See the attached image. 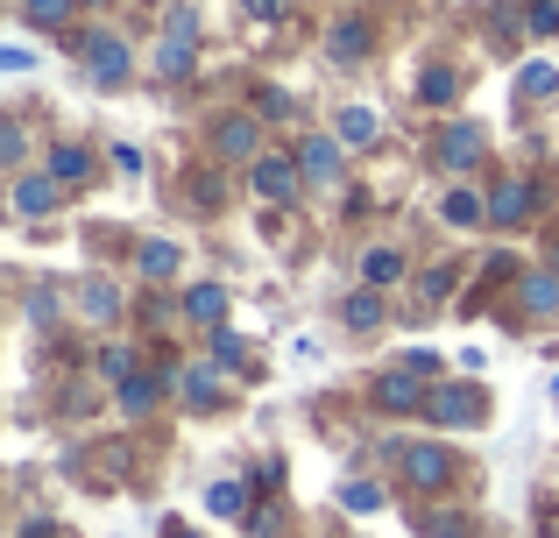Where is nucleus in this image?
I'll return each instance as SVG.
<instances>
[{
  "mask_svg": "<svg viewBox=\"0 0 559 538\" xmlns=\"http://www.w3.org/2000/svg\"><path fill=\"white\" fill-rule=\"evenodd\" d=\"M396 461H404V482H418V489H439L453 475L447 446H396Z\"/></svg>",
  "mask_w": 559,
  "mask_h": 538,
  "instance_id": "1",
  "label": "nucleus"
},
{
  "mask_svg": "<svg viewBox=\"0 0 559 538\" xmlns=\"http://www.w3.org/2000/svg\"><path fill=\"white\" fill-rule=\"evenodd\" d=\"M85 71L99 85H121L128 79V43L121 36H85Z\"/></svg>",
  "mask_w": 559,
  "mask_h": 538,
  "instance_id": "2",
  "label": "nucleus"
},
{
  "mask_svg": "<svg viewBox=\"0 0 559 538\" xmlns=\"http://www.w3.org/2000/svg\"><path fill=\"white\" fill-rule=\"evenodd\" d=\"M432 418H447V426H481V418H489V397H481V390H439L432 397Z\"/></svg>",
  "mask_w": 559,
  "mask_h": 538,
  "instance_id": "3",
  "label": "nucleus"
},
{
  "mask_svg": "<svg viewBox=\"0 0 559 538\" xmlns=\"http://www.w3.org/2000/svg\"><path fill=\"white\" fill-rule=\"evenodd\" d=\"M305 178V164H290V156H255V199H290Z\"/></svg>",
  "mask_w": 559,
  "mask_h": 538,
  "instance_id": "4",
  "label": "nucleus"
},
{
  "mask_svg": "<svg viewBox=\"0 0 559 538\" xmlns=\"http://www.w3.org/2000/svg\"><path fill=\"white\" fill-rule=\"evenodd\" d=\"M298 164H305V178H312V184H333V178H341V142H333V135H312L298 150Z\"/></svg>",
  "mask_w": 559,
  "mask_h": 538,
  "instance_id": "5",
  "label": "nucleus"
},
{
  "mask_svg": "<svg viewBox=\"0 0 559 538\" xmlns=\"http://www.w3.org/2000/svg\"><path fill=\"white\" fill-rule=\"evenodd\" d=\"M50 206H57V178H50V170H43V178H22V184H14V213H22V220H43Z\"/></svg>",
  "mask_w": 559,
  "mask_h": 538,
  "instance_id": "6",
  "label": "nucleus"
},
{
  "mask_svg": "<svg viewBox=\"0 0 559 538\" xmlns=\"http://www.w3.org/2000/svg\"><path fill=\"white\" fill-rule=\"evenodd\" d=\"M376 404H382V411H418V375H411V369H396V375H382V383H376Z\"/></svg>",
  "mask_w": 559,
  "mask_h": 538,
  "instance_id": "7",
  "label": "nucleus"
},
{
  "mask_svg": "<svg viewBox=\"0 0 559 538\" xmlns=\"http://www.w3.org/2000/svg\"><path fill=\"white\" fill-rule=\"evenodd\" d=\"M361 284H369V290L404 284V255H396V249H369V255H361Z\"/></svg>",
  "mask_w": 559,
  "mask_h": 538,
  "instance_id": "8",
  "label": "nucleus"
},
{
  "mask_svg": "<svg viewBox=\"0 0 559 538\" xmlns=\"http://www.w3.org/2000/svg\"><path fill=\"white\" fill-rule=\"evenodd\" d=\"M50 178L57 184H85V178H93V156H85L79 142H57V150H50Z\"/></svg>",
  "mask_w": 559,
  "mask_h": 538,
  "instance_id": "9",
  "label": "nucleus"
},
{
  "mask_svg": "<svg viewBox=\"0 0 559 538\" xmlns=\"http://www.w3.org/2000/svg\"><path fill=\"white\" fill-rule=\"evenodd\" d=\"M369 43H376V28L361 22V14L333 28V57H341V64H361V57H369Z\"/></svg>",
  "mask_w": 559,
  "mask_h": 538,
  "instance_id": "10",
  "label": "nucleus"
},
{
  "mask_svg": "<svg viewBox=\"0 0 559 538\" xmlns=\"http://www.w3.org/2000/svg\"><path fill=\"white\" fill-rule=\"evenodd\" d=\"M439 156H447L453 170H475V164H481V128H447V142H439Z\"/></svg>",
  "mask_w": 559,
  "mask_h": 538,
  "instance_id": "11",
  "label": "nucleus"
},
{
  "mask_svg": "<svg viewBox=\"0 0 559 538\" xmlns=\"http://www.w3.org/2000/svg\"><path fill=\"white\" fill-rule=\"evenodd\" d=\"M333 135H341V142H355V150H369V142H376V107H347Z\"/></svg>",
  "mask_w": 559,
  "mask_h": 538,
  "instance_id": "12",
  "label": "nucleus"
},
{
  "mask_svg": "<svg viewBox=\"0 0 559 538\" xmlns=\"http://www.w3.org/2000/svg\"><path fill=\"white\" fill-rule=\"evenodd\" d=\"M341 319H347V326H355V333H369L376 319H382V298H376V290H355V298L341 304Z\"/></svg>",
  "mask_w": 559,
  "mask_h": 538,
  "instance_id": "13",
  "label": "nucleus"
},
{
  "mask_svg": "<svg viewBox=\"0 0 559 538\" xmlns=\"http://www.w3.org/2000/svg\"><path fill=\"white\" fill-rule=\"evenodd\" d=\"M524 213H532V192H524V184H503V192L489 199V220H524Z\"/></svg>",
  "mask_w": 559,
  "mask_h": 538,
  "instance_id": "14",
  "label": "nucleus"
},
{
  "mask_svg": "<svg viewBox=\"0 0 559 538\" xmlns=\"http://www.w3.org/2000/svg\"><path fill=\"white\" fill-rule=\"evenodd\" d=\"M185 312H191V319H205V326H213V319L227 312V290H219V284H199V290H191V298H185Z\"/></svg>",
  "mask_w": 559,
  "mask_h": 538,
  "instance_id": "15",
  "label": "nucleus"
},
{
  "mask_svg": "<svg viewBox=\"0 0 559 538\" xmlns=\"http://www.w3.org/2000/svg\"><path fill=\"white\" fill-rule=\"evenodd\" d=\"M219 156H255V121H219Z\"/></svg>",
  "mask_w": 559,
  "mask_h": 538,
  "instance_id": "16",
  "label": "nucleus"
},
{
  "mask_svg": "<svg viewBox=\"0 0 559 538\" xmlns=\"http://www.w3.org/2000/svg\"><path fill=\"white\" fill-rule=\"evenodd\" d=\"M241 503H248L241 482H213V489H205V511H213V517H241Z\"/></svg>",
  "mask_w": 559,
  "mask_h": 538,
  "instance_id": "17",
  "label": "nucleus"
},
{
  "mask_svg": "<svg viewBox=\"0 0 559 538\" xmlns=\"http://www.w3.org/2000/svg\"><path fill=\"white\" fill-rule=\"evenodd\" d=\"M524 304H532L538 319L559 312V276H524Z\"/></svg>",
  "mask_w": 559,
  "mask_h": 538,
  "instance_id": "18",
  "label": "nucleus"
},
{
  "mask_svg": "<svg viewBox=\"0 0 559 538\" xmlns=\"http://www.w3.org/2000/svg\"><path fill=\"white\" fill-rule=\"evenodd\" d=\"M185 397L191 404H219V361H205V369L185 375Z\"/></svg>",
  "mask_w": 559,
  "mask_h": 538,
  "instance_id": "19",
  "label": "nucleus"
},
{
  "mask_svg": "<svg viewBox=\"0 0 559 538\" xmlns=\"http://www.w3.org/2000/svg\"><path fill=\"white\" fill-rule=\"evenodd\" d=\"M439 213H447V227H475V220H481L489 206H481L475 192H447V206H439Z\"/></svg>",
  "mask_w": 559,
  "mask_h": 538,
  "instance_id": "20",
  "label": "nucleus"
},
{
  "mask_svg": "<svg viewBox=\"0 0 559 538\" xmlns=\"http://www.w3.org/2000/svg\"><path fill=\"white\" fill-rule=\"evenodd\" d=\"M22 22L57 28V22H71V0H22Z\"/></svg>",
  "mask_w": 559,
  "mask_h": 538,
  "instance_id": "21",
  "label": "nucleus"
},
{
  "mask_svg": "<svg viewBox=\"0 0 559 538\" xmlns=\"http://www.w3.org/2000/svg\"><path fill=\"white\" fill-rule=\"evenodd\" d=\"M142 276H178V249L170 241H142Z\"/></svg>",
  "mask_w": 559,
  "mask_h": 538,
  "instance_id": "22",
  "label": "nucleus"
},
{
  "mask_svg": "<svg viewBox=\"0 0 559 538\" xmlns=\"http://www.w3.org/2000/svg\"><path fill=\"white\" fill-rule=\"evenodd\" d=\"M79 298H85V312H93V319H114V312H121V298H114V284H99V276H93V284L79 290Z\"/></svg>",
  "mask_w": 559,
  "mask_h": 538,
  "instance_id": "23",
  "label": "nucleus"
},
{
  "mask_svg": "<svg viewBox=\"0 0 559 538\" xmlns=\"http://www.w3.org/2000/svg\"><path fill=\"white\" fill-rule=\"evenodd\" d=\"M524 93H532V99L559 93V71H552V64H524Z\"/></svg>",
  "mask_w": 559,
  "mask_h": 538,
  "instance_id": "24",
  "label": "nucleus"
},
{
  "mask_svg": "<svg viewBox=\"0 0 559 538\" xmlns=\"http://www.w3.org/2000/svg\"><path fill=\"white\" fill-rule=\"evenodd\" d=\"M418 93L439 107V99H453V93H461V79H453V71H425V85H418Z\"/></svg>",
  "mask_w": 559,
  "mask_h": 538,
  "instance_id": "25",
  "label": "nucleus"
},
{
  "mask_svg": "<svg viewBox=\"0 0 559 538\" xmlns=\"http://www.w3.org/2000/svg\"><path fill=\"white\" fill-rule=\"evenodd\" d=\"M532 28L538 36H559V0H532Z\"/></svg>",
  "mask_w": 559,
  "mask_h": 538,
  "instance_id": "26",
  "label": "nucleus"
},
{
  "mask_svg": "<svg viewBox=\"0 0 559 538\" xmlns=\"http://www.w3.org/2000/svg\"><path fill=\"white\" fill-rule=\"evenodd\" d=\"M150 397H156V383H142V375H128V390H121V404H128V411H150Z\"/></svg>",
  "mask_w": 559,
  "mask_h": 538,
  "instance_id": "27",
  "label": "nucleus"
},
{
  "mask_svg": "<svg viewBox=\"0 0 559 538\" xmlns=\"http://www.w3.org/2000/svg\"><path fill=\"white\" fill-rule=\"evenodd\" d=\"M382 503V489H369V482H347V511H376Z\"/></svg>",
  "mask_w": 559,
  "mask_h": 538,
  "instance_id": "28",
  "label": "nucleus"
},
{
  "mask_svg": "<svg viewBox=\"0 0 559 538\" xmlns=\"http://www.w3.org/2000/svg\"><path fill=\"white\" fill-rule=\"evenodd\" d=\"M99 369H107V375H128V369H135V355H128V347H107V355H99Z\"/></svg>",
  "mask_w": 559,
  "mask_h": 538,
  "instance_id": "29",
  "label": "nucleus"
},
{
  "mask_svg": "<svg viewBox=\"0 0 559 538\" xmlns=\"http://www.w3.org/2000/svg\"><path fill=\"white\" fill-rule=\"evenodd\" d=\"M404 369H411V375H432V369H439V355H425V347H411V355H404Z\"/></svg>",
  "mask_w": 559,
  "mask_h": 538,
  "instance_id": "30",
  "label": "nucleus"
},
{
  "mask_svg": "<svg viewBox=\"0 0 559 538\" xmlns=\"http://www.w3.org/2000/svg\"><path fill=\"white\" fill-rule=\"evenodd\" d=\"M284 8H290V0H248V14H262V22H276Z\"/></svg>",
  "mask_w": 559,
  "mask_h": 538,
  "instance_id": "31",
  "label": "nucleus"
},
{
  "mask_svg": "<svg viewBox=\"0 0 559 538\" xmlns=\"http://www.w3.org/2000/svg\"><path fill=\"white\" fill-rule=\"evenodd\" d=\"M93 8H99V0H93Z\"/></svg>",
  "mask_w": 559,
  "mask_h": 538,
  "instance_id": "32",
  "label": "nucleus"
}]
</instances>
